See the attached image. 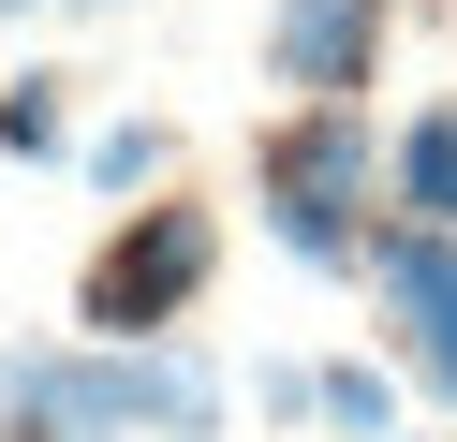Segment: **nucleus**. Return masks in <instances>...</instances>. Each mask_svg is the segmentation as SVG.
I'll list each match as a JSON object with an SVG mask.
<instances>
[{
	"mask_svg": "<svg viewBox=\"0 0 457 442\" xmlns=\"http://www.w3.org/2000/svg\"><path fill=\"white\" fill-rule=\"evenodd\" d=\"M384 163L398 133H369V104H295L266 118V147H251V206H266V236L295 265H325V280H369V251H384Z\"/></svg>",
	"mask_w": 457,
	"mask_h": 442,
	"instance_id": "nucleus-1",
	"label": "nucleus"
},
{
	"mask_svg": "<svg viewBox=\"0 0 457 442\" xmlns=\"http://www.w3.org/2000/svg\"><path fill=\"white\" fill-rule=\"evenodd\" d=\"M207 280H221V206H192V192H162V206H119L104 221V251L74 265V324L89 339H192V310H207Z\"/></svg>",
	"mask_w": 457,
	"mask_h": 442,
	"instance_id": "nucleus-2",
	"label": "nucleus"
},
{
	"mask_svg": "<svg viewBox=\"0 0 457 442\" xmlns=\"http://www.w3.org/2000/svg\"><path fill=\"white\" fill-rule=\"evenodd\" d=\"M369 295H384V339H398V369H413L428 398L457 413V236H428V221H384V251H369Z\"/></svg>",
	"mask_w": 457,
	"mask_h": 442,
	"instance_id": "nucleus-3",
	"label": "nucleus"
},
{
	"mask_svg": "<svg viewBox=\"0 0 457 442\" xmlns=\"http://www.w3.org/2000/svg\"><path fill=\"white\" fill-rule=\"evenodd\" d=\"M384 29H398V0H266V74L295 104H369Z\"/></svg>",
	"mask_w": 457,
	"mask_h": 442,
	"instance_id": "nucleus-4",
	"label": "nucleus"
},
{
	"mask_svg": "<svg viewBox=\"0 0 457 442\" xmlns=\"http://www.w3.org/2000/svg\"><path fill=\"white\" fill-rule=\"evenodd\" d=\"M119 428L133 442H221V369L192 339H133L119 354Z\"/></svg>",
	"mask_w": 457,
	"mask_h": 442,
	"instance_id": "nucleus-5",
	"label": "nucleus"
},
{
	"mask_svg": "<svg viewBox=\"0 0 457 442\" xmlns=\"http://www.w3.org/2000/svg\"><path fill=\"white\" fill-rule=\"evenodd\" d=\"M384 221H428V236H457V104H413V118H398Z\"/></svg>",
	"mask_w": 457,
	"mask_h": 442,
	"instance_id": "nucleus-6",
	"label": "nucleus"
},
{
	"mask_svg": "<svg viewBox=\"0 0 457 442\" xmlns=\"http://www.w3.org/2000/svg\"><path fill=\"white\" fill-rule=\"evenodd\" d=\"M60 88L74 74H15V88H0V163H60V147H74V104H60Z\"/></svg>",
	"mask_w": 457,
	"mask_h": 442,
	"instance_id": "nucleus-7",
	"label": "nucleus"
},
{
	"mask_svg": "<svg viewBox=\"0 0 457 442\" xmlns=\"http://www.w3.org/2000/svg\"><path fill=\"white\" fill-rule=\"evenodd\" d=\"M325 428H339V442H398V369L339 354V369H325Z\"/></svg>",
	"mask_w": 457,
	"mask_h": 442,
	"instance_id": "nucleus-8",
	"label": "nucleus"
},
{
	"mask_svg": "<svg viewBox=\"0 0 457 442\" xmlns=\"http://www.w3.org/2000/svg\"><path fill=\"white\" fill-rule=\"evenodd\" d=\"M74 163H89V192H148V177L178 163V133H162V118H119V133H89Z\"/></svg>",
	"mask_w": 457,
	"mask_h": 442,
	"instance_id": "nucleus-9",
	"label": "nucleus"
},
{
	"mask_svg": "<svg viewBox=\"0 0 457 442\" xmlns=\"http://www.w3.org/2000/svg\"><path fill=\"white\" fill-rule=\"evenodd\" d=\"M251 413H266V428H325V369H310V354H266V369H251Z\"/></svg>",
	"mask_w": 457,
	"mask_h": 442,
	"instance_id": "nucleus-10",
	"label": "nucleus"
},
{
	"mask_svg": "<svg viewBox=\"0 0 457 442\" xmlns=\"http://www.w3.org/2000/svg\"><path fill=\"white\" fill-rule=\"evenodd\" d=\"M74 15H119V0H74Z\"/></svg>",
	"mask_w": 457,
	"mask_h": 442,
	"instance_id": "nucleus-11",
	"label": "nucleus"
},
{
	"mask_svg": "<svg viewBox=\"0 0 457 442\" xmlns=\"http://www.w3.org/2000/svg\"><path fill=\"white\" fill-rule=\"evenodd\" d=\"M0 15H30V0H0Z\"/></svg>",
	"mask_w": 457,
	"mask_h": 442,
	"instance_id": "nucleus-12",
	"label": "nucleus"
}]
</instances>
